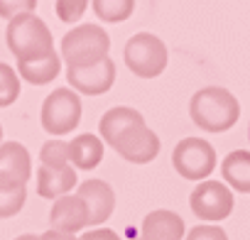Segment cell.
I'll use <instances>...</instances> for the list:
<instances>
[{"instance_id": "4fadbf2b", "label": "cell", "mask_w": 250, "mask_h": 240, "mask_svg": "<svg viewBox=\"0 0 250 240\" xmlns=\"http://www.w3.org/2000/svg\"><path fill=\"white\" fill-rule=\"evenodd\" d=\"M187 228L182 216H177L174 211H152L145 216L143 228H140V238L135 240H184Z\"/></svg>"}, {"instance_id": "7a4b0ae2", "label": "cell", "mask_w": 250, "mask_h": 240, "mask_svg": "<svg viewBox=\"0 0 250 240\" xmlns=\"http://www.w3.org/2000/svg\"><path fill=\"white\" fill-rule=\"evenodd\" d=\"M5 42H8V49L15 54L18 61L42 59V57H47V54L54 52L52 32H49V27L44 25V20L37 18L35 13L15 15V18L8 22Z\"/></svg>"}, {"instance_id": "9c48e42d", "label": "cell", "mask_w": 250, "mask_h": 240, "mask_svg": "<svg viewBox=\"0 0 250 240\" xmlns=\"http://www.w3.org/2000/svg\"><path fill=\"white\" fill-rule=\"evenodd\" d=\"M66 81L76 93L83 96H101L110 91L115 81V64L110 57L93 66H66Z\"/></svg>"}, {"instance_id": "484cf974", "label": "cell", "mask_w": 250, "mask_h": 240, "mask_svg": "<svg viewBox=\"0 0 250 240\" xmlns=\"http://www.w3.org/2000/svg\"><path fill=\"white\" fill-rule=\"evenodd\" d=\"M79 240H120V235L115 230H108V228H96V230L79 235Z\"/></svg>"}, {"instance_id": "2e32d148", "label": "cell", "mask_w": 250, "mask_h": 240, "mask_svg": "<svg viewBox=\"0 0 250 240\" xmlns=\"http://www.w3.org/2000/svg\"><path fill=\"white\" fill-rule=\"evenodd\" d=\"M101 160H103V140L101 138L83 133V135L69 140V162L74 169L91 172L101 164Z\"/></svg>"}, {"instance_id": "8fae6325", "label": "cell", "mask_w": 250, "mask_h": 240, "mask_svg": "<svg viewBox=\"0 0 250 240\" xmlns=\"http://www.w3.org/2000/svg\"><path fill=\"white\" fill-rule=\"evenodd\" d=\"M49 225L52 230L62 233H79L81 228H88V206L79 194L59 196L49 211Z\"/></svg>"}, {"instance_id": "ba28073f", "label": "cell", "mask_w": 250, "mask_h": 240, "mask_svg": "<svg viewBox=\"0 0 250 240\" xmlns=\"http://www.w3.org/2000/svg\"><path fill=\"white\" fill-rule=\"evenodd\" d=\"M113 150L133 164H147L160 155V138L155 135V130L147 128V123H140L125 130L113 142Z\"/></svg>"}, {"instance_id": "8992f818", "label": "cell", "mask_w": 250, "mask_h": 240, "mask_svg": "<svg viewBox=\"0 0 250 240\" xmlns=\"http://www.w3.org/2000/svg\"><path fill=\"white\" fill-rule=\"evenodd\" d=\"M172 167L189 181H206L216 169V150L204 138H182L172 152Z\"/></svg>"}, {"instance_id": "5bb4252c", "label": "cell", "mask_w": 250, "mask_h": 240, "mask_svg": "<svg viewBox=\"0 0 250 240\" xmlns=\"http://www.w3.org/2000/svg\"><path fill=\"white\" fill-rule=\"evenodd\" d=\"M76 186V169L69 167H44L40 164L37 169V194L42 199H59L66 196Z\"/></svg>"}, {"instance_id": "44dd1931", "label": "cell", "mask_w": 250, "mask_h": 240, "mask_svg": "<svg viewBox=\"0 0 250 240\" xmlns=\"http://www.w3.org/2000/svg\"><path fill=\"white\" fill-rule=\"evenodd\" d=\"M40 162L44 167H69L71 164L69 162V142H64L59 138L44 142L40 150Z\"/></svg>"}, {"instance_id": "d6986e66", "label": "cell", "mask_w": 250, "mask_h": 240, "mask_svg": "<svg viewBox=\"0 0 250 240\" xmlns=\"http://www.w3.org/2000/svg\"><path fill=\"white\" fill-rule=\"evenodd\" d=\"M91 3L101 22H125L135 10V0H91Z\"/></svg>"}, {"instance_id": "52a82bcc", "label": "cell", "mask_w": 250, "mask_h": 240, "mask_svg": "<svg viewBox=\"0 0 250 240\" xmlns=\"http://www.w3.org/2000/svg\"><path fill=\"white\" fill-rule=\"evenodd\" d=\"M189 206H191L196 218L208 220V223H218L233 213L235 199H233V191L228 189V184L206 179L191 191Z\"/></svg>"}, {"instance_id": "277c9868", "label": "cell", "mask_w": 250, "mask_h": 240, "mask_svg": "<svg viewBox=\"0 0 250 240\" xmlns=\"http://www.w3.org/2000/svg\"><path fill=\"white\" fill-rule=\"evenodd\" d=\"M123 59L125 66H128L135 76L140 79H155L167 69V47L165 42L152 35V32H138L133 35L128 42H125L123 49Z\"/></svg>"}, {"instance_id": "6da1fadb", "label": "cell", "mask_w": 250, "mask_h": 240, "mask_svg": "<svg viewBox=\"0 0 250 240\" xmlns=\"http://www.w3.org/2000/svg\"><path fill=\"white\" fill-rule=\"evenodd\" d=\"M189 115L194 120V125L206 133H226L238 123L240 103L228 88L206 86L191 96Z\"/></svg>"}, {"instance_id": "30bf717a", "label": "cell", "mask_w": 250, "mask_h": 240, "mask_svg": "<svg viewBox=\"0 0 250 240\" xmlns=\"http://www.w3.org/2000/svg\"><path fill=\"white\" fill-rule=\"evenodd\" d=\"M32 174L30 152L20 142L0 145V189H25Z\"/></svg>"}, {"instance_id": "d4e9b609", "label": "cell", "mask_w": 250, "mask_h": 240, "mask_svg": "<svg viewBox=\"0 0 250 240\" xmlns=\"http://www.w3.org/2000/svg\"><path fill=\"white\" fill-rule=\"evenodd\" d=\"M184 240H228V235L218 225H196L184 235Z\"/></svg>"}, {"instance_id": "f1b7e54d", "label": "cell", "mask_w": 250, "mask_h": 240, "mask_svg": "<svg viewBox=\"0 0 250 240\" xmlns=\"http://www.w3.org/2000/svg\"><path fill=\"white\" fill-rule=\"evenodd\" d=\"M0 145H3V128H0Z\"/></svg>"}, {"instance_id": "f546056e", "label": "cell", "mask_w": 250, "mask_h": 240, "mask_svg": "<svg viewBox=\"0 0 250 240\" xmlns=\"http://www.w3.org/2000/svg\"><path fill=\"white\" fill-rule=\"evenodd\" d=\"M248 140H250V128H248Z\"/></svg>"}, {"instance_id": "7402d4cb", "label": "cell", "mask_w": 250, "mask_h": 240, "mask_svg": "<svg viewBox=\"0 0 250 240\" xmlns=\"http://www.w3.org/2000/svg\"><path fill=\"white\" fill-rule=\"evenodd\" d=\"M27 199V186L25 189H0V218L15 216Z\"/></svg>"}, {"instance_id": "4316f807", "label": "cell", "mask_w": 250, "mask_h": 240, "mask_svg": "<svg viewBox=\"0 0 250 240\" xmlns=\"http://www.w3.org/2000/svg\"><path fill=\"white\" fill-rule=\"evenodd\" d=\"M42 235H44V240H79L76 235L62 233V230H47V233H42Z\"/></svg>"}, {"instance_id": "ac0fdd59", "label": "cell", "mask_w": 250, "mask_h": 240, "mask_svg": "<svg viewBox=\"0 0 250 240\" xmlns=\"http://www.w3.org/2000/svg\"><path fill=\"white\" fill-rule=\"evenodd\" d=\"M59 69H62V54H57V52H52V54H47L42 59L18 61L20 79H25L32 86H44V83L54 81L57 74H59Z\"/></svg>"}, {"instance_id": "ffe728a7", "label": "cell", "mask_w": 250, "mask_h": 240, "mask_svg": "<svg viewBox=\"0 0 250 240\" xmlns=\"http://www.w3.org/2000/svg\"><path fill=\"white\" fill-rule=\"evenodd\" d=\"M20 96V79L18 71L0 61V108H8Z\"/></svg>"}, {"instance_id": "7c38bea8", "label": "cell", "mask_w": 250, "mask_h": 240, "mask_svg": "<svg viewBox=\"0 0 250 240\" xmlns=\"http://www.w3.org/2000/svg\"><path fill=\"white\" fill-rule=\"evenodd\" d=\"M76 194L88 206V225H101V223H105L110 218V213L115 208V194H113L108 181H103V179H86L83 184H79Z\"/></svg>"}, {"instance_id": "e0dca14e", "label": "cell", "mask_w": 250, "mask_h": 240, "mask_svg": "<svg viewBox=\"0 0 250 240\" xmlns=\"http://www.w3.org/2000/svg\"><path fill=\"white\" fill-rule=\"evenodd\" d=\"M221 174L230 189L240 194H250V152L235 150L226 155V160L221 162Z\"/></svg>"}, {"instance_id": "9a60e30c", "label": "cell", "mask_w": 250, "mask_h": 240, "mask_svg": "<svg viewBox=\"0 0 250 240\" xmlns=\"http://www.w3.org/2000/svg\"><path fill=\"white\" fill-rule=\"evenodd\" d=\"M140 123H145V118H143L140 110L128 108V105H118V108H110L108 113H103L101 123H98V133H101V140L113 147V142L125 130H130L133 125H140Z\"/></svg>"}, {"instance_id": "3957f363", "label": "cell", "mask_w": 250, "mask_h": 240, "mask_svg": "<svg viewBox=\"0 0 250 240\" xmlns=\"http://www.w3.org/2000/svg\"><path fill=\"white\" fill-rule=\"evenodd\" d=\"M110 37L98 25H79L62 37V59L66 66H93L108 57Z\"/></svg>"}, {"instance_id": "5b68a950", "label": "cell", "mask_w": 250, "mask_h": 240, "mask_svg": "<svg viewBox=\"0 0 250 240\" xmlns=\"http://www.w3.org/2000/svg\"><path fill=\"white\" fill-rule=\"evenodd\" d=\"M42 128L54 135V138H64L69 133L76 130V125L81 123V98L74 88H57L52 91L44 103H42Z\"/></svg>"}, {"instance_id": "603a6c76", "label": "cell", "mask_w": 250, "mask_h": 240, "mask_svg": "<svg viewBox=\"0 0 250 240\" xmlns=\"http://www.w3.org/2000/svg\"><path fill=\"white\" fill-rule=\"evenodd\" d=\"M86 8H88V0H57V5H54L57 18L62 22H66V25L79 22L83 18Z\"/></svg>"}, {"instance_id": "cb8c5ba5", "label": "cell", "mask_w": 250, "mask_h": 240, "mask_svg": "<svg viewBox=\"0 0 250 240\" xmlns=\"http://www.w3.org/2000/svg\"><path fill=\"white\" fill-rule=\"evenodd\" d=\"M37 8V0H0V18L13 20L15 15L32 13Z\"/></svg>"}, {"instance_id": "83f0119b", "label": "cell", "mask_w": 250, "mask_h": 240, "mask_svg": "<svg viewBox=\"0 0 250 240\" xmlns=\"http://www.w3.org/2000/svg\"><path fill=\"white\" fill-rule=\"evenodd\" d=\"M15 240H44V235H32V233H25V235H18Z\"/></svg>"}]
</instances>
